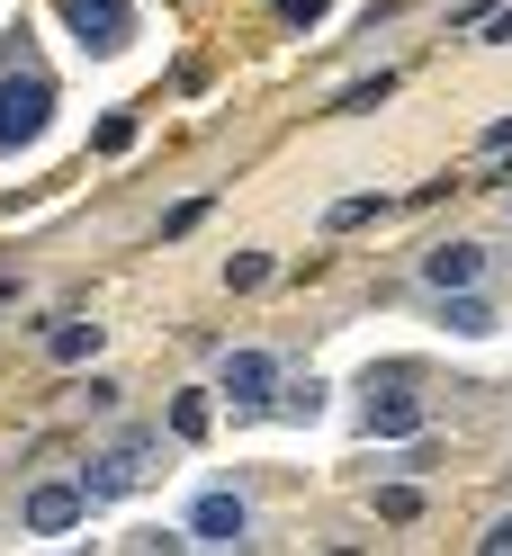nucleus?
I'll return each mask as SVG.
<instances>
[{
    "instance_id": "12",
    "label": "nucleus",
    "mask_w": 512,
    "mask_h": 556,
    "mask_svg": "<svg viewBox=\"0 0 512 556\" xmlns=\"http://www.w3.org/2000/svg\"><path fill=\"white\" fill-rule=\"evenodd\" d=\"M486 153H512V117H503V126H486Z\"/></svg>"
},
{
    "instance_id": "4",
    "label": "nucleus",
    "mask_w": 512,
    "mask_h": 556,
    "mask_svg": "<svg viewBox=\"0 0 512 556\" xmlns=\"http://www.w3.org/2000/svg\"><path fill=\"white\" fill-rule=\"evenodd\" d=\"M189 530H198V547H243V530H252V511L234 503V494H208L189 511Z\"/></svg>"
},
{
    "instance_id": "9",
    "label": "nucleus",
    "mask_w": 512,
    "mask_h": 556,
    "mask_svg": "<svg viewBox=\"0 0 512 556\" xmlns=\"http://www.w3.org/2000/svg\"><path fill=\"white\" fill-rule=\"evenodd\" d=\"M387 90H396L387 73H378V81H351V90H341V99H333V109H341V117H360V109H378V99H387Z\"/></svg>"
},
{
    "instance_id": "8",
    "label": "nucleus",
    "mask_w": 512,
    "mask_h": 556,
    "mask_svg": "<svg viewBox=\"0 0 512 556\" xmlns=\"http://www.w3.org/2000/svg\"><path fill=\"white\" fill-rule=\"evenodd\" d=\"M46 351H54V359H90V351H99V324H54Z\"/></svg>"
},
{
    "instance_id": "7",
    "label": "nucleus",
    "mask_w": 512,
    "mask_h": 556,
    "mask_svg": "<svg viewBox=\"0 0 512 556\" xmlns=\"http://www.w3.org/2000/svg\"><path fill=\"white\" fill-rule=\"evenodd\" d=\"M476 269H486V261H476V242H440V252L423 261V278H432V288H467Z\"/></svg>"
},
{
    "instance_id": "5",
    "label": "nucleus",
    "mask_w": 512,
    "mask_h": 556,
    "mask_svg": "<svg viewBox=\"0 0 512 556\" xmlns=\"http://www.w3.org/2000/svg\"><path fill=\"white\" fill-rule=\"evenodd\" d=\"M270 387H279V359H270V351H243V359H225V395L243 404V413H252Z\"/></svg>"
},
{
    "instance_id": "2",
    "label": "nucleus",
    "mask_w": 512,
    "mask_h": 556,
    "mask_svg": "<svg viewBox=\"0 0 512 556\" xmlns=\"http://www.w3.org/2000/svg\"><path fill=\"white\" fill-rule=\"evenodd\" d=\"M63 18L82 27L90 54H117V46L135 37V10H126V0H63Z\"/></svg>"
},
{
    "instance_id": "3",
    "label": "nucleus",
    "mask_w": 512,
    "mask_h": 556,
    "mask_svg": "<svg viewBox=\"0 0 512 556\" xmlns=\"http://www.w3.org/2000/svg\"><path fill=\"white\" fill-rule=\"evenodd\" d=\"M404 387H414V368H387V395L369 387V431H423V404Z\"/></svg>"
},
{
    "instance_id": "1",
    "label": "nucleus",
    "mask_w": 512,
    "mask_h": 556,
    "mask_svg": "<svg viewBox=\"0 0 512 556\" xmlns=\"http://www.w3.org/2000/svg\"><path fill=\"white\" fill-rule=\"evenodd\" d=\"M46 109H54V90H46V73H37V54H10V63H0V153L37 144V135H46Z\"/></svg>"
},
{
    "instance_id": "11",
    "label": "nucleus",
    "mask_w": 512,
    "mask_h": 556,
    "mask_svg": "<svg viewBox=\"0 0 512 556\" xmlns=\"http://www.w3.org/2000/svg\"><path fill=\"white\" fill-rule=\"evenodd\" d=\"M486 37H495V46H512V10H495V18H486Z\"/></svg>"
},
{
    "instance_id": "10",
    "label": "nucleus",
    "mask_w": 512,
    "mask_h": 556,
    "mask_svg": "<svg viewBox=\"0 0 512 556\" xmlns=\"http://www.w3.org/2000/svg\"><path fill=\"white\" fill-rule=\"evenodd\" d=\"M279 18H324V0H279Z\"/></svg>"
},
{
    "instance_id": "13",
    "label": "nucleus",
    "mask_w": 512,
    "mask_h": 556,
    "mask_svg": "<svg viewBox=\"0 0 512 556\" xmlns=\"http://www.w3.org/2000/svg\"><path fill=\"white\" fill-rule=\"evenodd\" d=\"M476 547H512V520H495V530H486V539H476Z\"/></svg>"
},
{
    "instance_id": "6",
    "label": "nucleus",
    "mask_w": 512,
    "mask_h": 556,
    "mask_svg": "<svg viewBox=\"0 0 512 556\" xmlns=\"http://www.w3.org/2000/svg\"><path fill=\"white\" fill-rule=\"evenodd\" d=\"M82 520V494L73 484H46V494H27V530H73Z\"/></svg>"
}]
</instances>
